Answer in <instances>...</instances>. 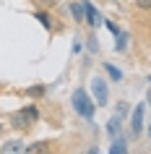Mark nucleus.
<instances>
[{
  "label": "nucleus",
  "instance_id": "9b49d317",
  "mask_svg": "<svg viewBox=\"0 0 151 154\" xmlns=\"http://www.w3.org/2000/svg\"><path fill=\"white\" fill-rule=\"evenodd\" d=\"M104 71L110 73V79H112V81H122V73H120L112 63H104Z\"/></svg>",
  "mask_w": 151,
  "mask_h": 154
},
{
  "label": "nucleus",
  "instance_id": "a211bd4d",
  "mask_svg": "<svg viewBox=\"0 0 151 154\" xmlns=\"http://www.w3.org/2000/svg\"><path fill=\"white\" fill-rule=\"evenodd\" d=\"M117 115H128V107L125 105H117Z\"/></svg>",
  "mask_w": 151,
  "mask_h": 154
},
{
  "label": "nucleus",
  "instance_id": "412c9836",
  "mask_svg": "<svg viewBox=\"0 0 151 154\" xmlns=\"http://www.w3.org/2000/svg\"><path fill=\"white\" fill-rule=\"evenodd\" d=\"M149 81H151V76H149Z\"/></svg>",
  "mask_w": 151,
  "mask_h": 154
},
{
  "label": "nucleus",
  "instance_id": "ddd939ff",
  "mask_svg": "<svg viewBox=\"0 0 151 154\" xmlns=\"http://www.w3.org/2000/svg\"><path fill=\"white\" fill-rule=\"evenodd\" d=\"M50 146H47V141H39V144H32V146H26V152H47Z\"/></svg>",
  "mask_w": 151,
  "mask_h": 154
},
{
  "label": "nucleus",
  "instance_id": "7ed1b4c3",
  "mask_svg": "<svg viewBox=\"0 0 151 154\" xmlns=\"http://www.w3.org/2000/svg\"><path fill=\"white\" fill-rule=\"evenodd\" d=\"M143 112H146V105H135V110H133V115H130V133L133 136H138L143 131Z\"/></svg>",
  "mask_w": 151,
  "mask_h": 154
},
{
  "label": "nucleus",
  "instance_id": "6e6552de",
  "mask_svg": "<svg viewBox=\"0 0 151 154\" xmlns=\"http://www.w3.org/2000/svg\"><path fill=\"white\" fill-rule=\"evenodd\" d=\"M34 18H37V21H39V24L44 26L47 32H50V29H52V16H50L47 11H37V16H34Z\"/></svg>",
  "mask_w": 151,
  "mask_h": 154
},
{
  "label": "nucleus",
  "instance_id": "20e7f679",
  "mask_svg": "<svg viewBox=\"0 0 151 154\" xmlns=\"http://www.w3.org/2000/svg\"><path fill=\"white\" fill-rule=\"evenodd\" d=\"M11 123H13V128H21V131H26L29 125H32V118H29V112L26 110H18L13 118H11Z\"/></svg>",
  "mask_w": 151,
  "mask_h": 154
},
{
  "label": "nucleus",
  "instance_id": "dca6fc26",
  "mask_svg": "<svg viewBox=\"0 0 151 154\" xmlns=\"http://www.w3.org/2000/svg\"><path fill=\"white\" fill-rule=\"evenodd\" d=\"M26 112H29V118H32V120H37V118H39V112H37V107L34 105H29V107H24Z\"/></svg>",
  "mask_w": 151,
  "mask_h": 154
},
{
  "label": "nucleus",
  "instance_id": "423d86ee",
  "mask_svg": "<svg viewBox=\"0 0 151 154\" xmlns=\"http://www.w3.org/2000/svg\"><path fill=\"white\" fill-rule=\"evenodd\" d=\"M120 128H122V115H115V118L107 123V133L117 138V136H120Z\"/></svg>",
  "mask_w": 151,
  "mask_h": 154
},
{
  "label": "nucleus",
  "instance_id": "aec40b11",
  "mask_svg": "<svg viewBox=\"0 0 151 154\" xmlns=\"http://www.w3.org/2000/svg\"><path fill=\"white\" fill-rule=\"evenodd\" d=\"M149 102H151V89H149Z\"/></svg>",
  "mask_w": 151,
  "mask_h": 154
},
{
  "label": "nucleus",
  "instance_id": "f8f14e48",
  "mask_svg": "<svg viewBox=\"0 0 151 154\" xmlns=\"http://www.w3.org/2000/svg\"><path fill=\"white\" fill-rule=\"evenodd\" d=\"M26 94H29V97H34V99H39V97H44V86H42V84H37V86H32V89H26Z\"/></svg>",
  "mask_w": 151,
  "mask_h": 154
},
{
  "label": "nucleus",
  "instance_id": "6ab92c4d",
  "mask_svg": "<svg viewBox=\"0 0 151 154\" xmlns=\"http://www.w3.org/2000/svg\"><path fill=\"white\" fill-rule=\"evenodd\" d=\"M42 3H44V5H47V8H52V5H55L57 0H42Z\"/></svg>",
  "mask_w": 151,
  "mask_h": 154
},
{
  "label": "nucleus",
  "instance_id": "f3484780",
  "mask_svg": "<svg viewBox=\"0 0 151 154\" xmlns=\"http://www.w3.org/2000/svg\"><path fill=\"white\" fill-rule=\"evenodd\" d=\"M107 29H110V32L115 34V37H117V34H120V29H117V26H115V24H112V21H107Z\"/></svg>",
  "mask_w": 151,
  "mask_h": 154
},
{
  "label": "nucleus",
  "instance_id": "9d476101",
  "mask_svg": "<svg viewBox=\"0 0 151 154\" xmlns=\"http://www.w3.org/2000/svg\"><path fill=\"white\" fill-rule=\"evenodd\" d=\"M128 152V146H125V141H122V138L117 136V141H115V144L110 146V154H125Z\"/></svg>",
  "mask_w": 151,
  "mask_h": 154
},
{
  "label": "nucleus",
  "instance_id": "1a4fd4ad",
  "mask_svg": "<svg viewBox=\"0 0 151 154\" xmlns=\"http://www.w3.org/2000/svg\"><path fill=\"white\" fill-rule=\"evenodd\" d=\"M0 152H26V144H21V141H8V144H3Z\"/></svg>",
  "mask_w": 151,
  "mask_h": 154
},
{
  "label": "nucleus",
  "instance_id": "0eeeda50",
  "mask_svg": "<svg viewBox=\"0 0 151 154\" xmlns=\"http://www.w3.org/2000/svg\"><path fill=\"white\" fill-rule=\"evenodd\" d=\"M71 13H73V21H76V24H83V21H86L83 5H78V3H71Z\"/></svg>",
  "mask_w": 151,
  "mask_h": 154
},
{
  "label": "nucleus",
  "instance_id": "2eb2a0df",
  "mask_svg": "<svg viewBox=\"0 0 151 154\" xmlns=\"http://www.w3.org/2000/svg\"><path fill=\"white\" fill-rule=\"evenodd\" d=\"M135 5L141 11H151V0H135Z\"/></svg>",
  "mask_w": 151,
  "mask_h": 154
},
{
  "label": "nucleus",
  "instance_id": "f03ea898",
  "mask_svg": "<svg viewBox=\"0 0 151 154\" xmlns=\"http://www.w3.org/2000/svg\"><path fill=\"white\" fill-rule=\"evenodd\" d=\"M91 91H94L96 97V105H110V94H107V84H104V79H94L91 81Z\"/></svg>",
  "mask_w": 151,
  "mask_h": 154
},
{
  "label": "nucleus",
  "instance_id": "4468645a",
  "mask_svg": "<svg viewBox=\"0 0 151 154\" xmlns=\"http://www.w3.org/2000/svg\"><path fill=\"white\" fill-rule=\"evenodd\" d=\"M125 45H128V34L120 32V34H117V50H125Z\"/></svg>",
  "mask_w": 151,
  "mask_h": 154
},
{
  "label": "nucleus",
  "instance_id": "39448f33",
  "mask_svg": "<svg viewBox=\"0 0 151 154\" xmlns=\"http://www.w3.org/2000/svg\"><path fill=\"white\" fill-rule=\"evenodd\" d=\"M83 13H86V21H89L91 26H99V24H102V16L96 13V8L89 3V0H83Z\"/></svg>",
  "mask_w": 151,
  "mask_h": 154
},
{
  "label": "nucleus",
  "instance_id": "f257e3e1",
  "mask_svg": "<svg viewBox=\"0 0 151 154\" xmlns=\"http://www.w3.org/2000/svg\"><path fill=\"white\" fill-rule=\"evenodd\" d=\"M73 110L83 118V120H94V105H91V99H89V94L83 89H76L73 91Z\"/></svg>",
  "mask_w": 151,
  "mask_h": 154
}]
</instances>
